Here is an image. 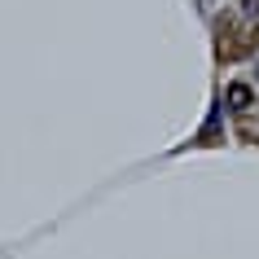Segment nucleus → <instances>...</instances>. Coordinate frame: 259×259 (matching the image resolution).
Returning a JSON list of instances; mask_svg holds the SVG:
<instances>
[{"mask_svg":"<svg viewBox=\"0 0 259 259\" xmlns=\"http://www.w3.org/2000/svg\"><path fill=\"white\" fill-rule=\"evenodd\" d=\"M224 101H229V110H250L255 93H250L246 83H229V93H224Z\"/></svg>","mask_w":259,"mask_h":259,"instance_id":"obj_1","label":"nucleus"},{"mask_svg":"<svg viewBox=\"0 0 259 259\" xmlns=\"http://www.w3.org/2000/svg\"><path fill=\"white\" fill-rule=\"evenodd\" d=\"M242 9L246 14H259V0H242Z\"/></svg>","mask_w":259,"mask_h":259,"instance_id":"obj_2","label":"nucleus"}]
</instances>
